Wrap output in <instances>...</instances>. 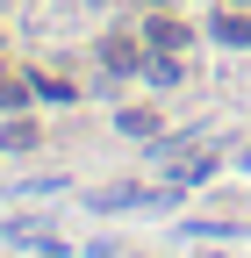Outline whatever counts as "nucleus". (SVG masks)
<instances>
[{"mask_svg": "<svg viewBox=\"0 0 251 258\" xmlns=\"http://www.w3.org/2000/svg\"><path fill=\"white\" fill-rule=\"evenodd\" d=\"M36 137H43V129L29 122V115H8V122H0V151H29Z\"/></svg>", "mask_w": 251, "mask_h": 258, "instance_id": "1", "label": "nucleus"}, {"mask_svg": "<svg viewBox=\"0 0 251 258\" xmlns=\"http://www.w3.org/2000/svg\"><path fill=\"white\" fill-rule=\"evenodd\" d=\"M208 36H223V43H244V50H251V22H244V15H215Z\"/></svg>", "mask_w": 251, "mask_h": 258, "instance_id": "2", "label": "nucleus"}, {"mask_svg": "<svg viewBox=\"0 0 251 258\" xmlns=\"http://www.w3.org/2000/svg\"><path fill=\"white\" fill-rule=\"evenodd\" d=\"M101 57H108V72H137V43H122V36H108Z\"/></svg>", "mask_w": 251, "mask_h": 258, "instance_id": "3", "label": "nucleus"}, {"mask_svg": "<svg viewBox=\"0 0 251 258\" xmlns=\"http://www.w3.org/2000/svg\"><path fill=\"white\" fill-rule=\"evenodd\" d=\"M122 129H130V137H144V144H151V137H158V115H151V108H122Z\"/></svg>", "mask_w": 251, "mask_h": 258, "instance_id": "4", "label": "nucleus"}, {"mask_svg": "<svg viewBox=\"0 0 251 258\" xmlns=\"http://www.w3.org/2000/svg\"><path fill=\"white\" fill-rule=\"evenodd\" d=\"M22 101H29V86L8 72V64H0V108H22Z\"/></svg>", "mask_w": 251, "mask_h": 258, "instance_id": "5", "label": "nucleus"}, {"mask_svg": "<svg viewBox=\"0 0 251 258\" xmlns=\"http://www.w3.org/2000/svg\"><path fill=\"white\" fill-rule=\"evenodd\" d=\"M144 79H151V86H179V64H172V57H151Z\"/></svg>", "mask_w": 251, "mask_h": 258, "instance_id": "6", "label": "nucleus"}, {"mask_svg": "<svg viewBox=\"0 0 251 258\" xmlns=\"http://www.w3.org/2000/svg\"><path fill=\"white\" fill-rule=\"evenodd\" d=\"M151 43H158V50H179L186 29H179V22H151Z\"/></svg>", "mask_w": 251, "mask_h": 258, "instance_id": "7", "label": "nucleus"}]
</instances>
